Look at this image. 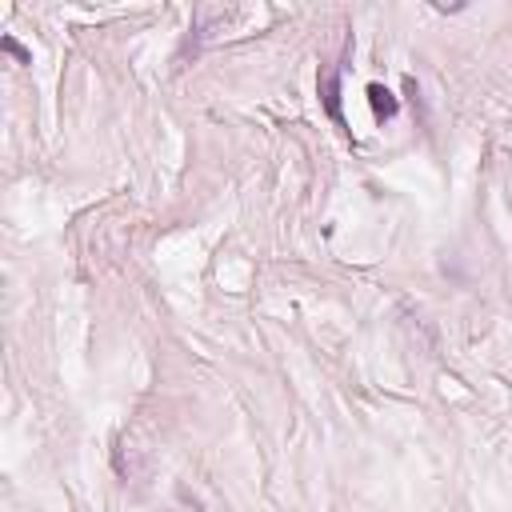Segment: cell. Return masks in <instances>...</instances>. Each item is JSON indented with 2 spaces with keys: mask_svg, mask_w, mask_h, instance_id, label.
Segmentation results:
<instances>
[{
  "mask_svg": "<svg viewBox=\"0 0 512 512\" xmlns=\"http://www.w3.org/2000/svg\"><path fill=\"white\" fill-rule=\"evenodd\" d=\"M368 104H372V112H376V120H392L396 112H400V100L384 88V84H368Z\"/></svg>",
  "mask_w": 512,
  "mask_h": 512,
  "instance_id": "2",
  "label": "cell"
},
{
  "mask_svg": "<svg viewBox=\"0 0 512 512\" xmlns=\"http://www.w3.org/2000/svg\"><path fill=\"white\" fill-rule=\"evenodd\" d=\"M4 48H8V52H12L16 60H24V64H28V52H24V48H20V44H16L12 36H4Z\"/></svg>",
  "mask_w": 512,
  "mask_h": 512,
  "instance_id": "3",
  "label": "cell"
},
{
  "mask_svg": "<svg viewBox=\"0 0 512 512\" xmlns=\"http://www.w3.org/2000/svg\"><path fill=\"white\" fill-rule=\"evenodd\" d=\"M320 100H324V112L332 116V124L340 132H348V120H344V108H340V72L336 68H328L320 76Z\"/></svg>",
  "mask_w": 512,
  "mask_h": 512,
  "instance_id": "1",
  "label": "cell"
}]
</instances>
